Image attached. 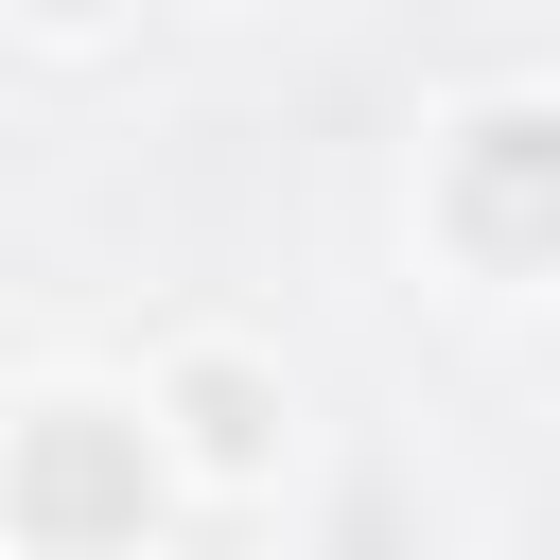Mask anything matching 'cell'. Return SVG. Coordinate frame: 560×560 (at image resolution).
<instances>
[{
	"mask_svg": "<svg viewBox=\"0 0 560 560\" xmlns=\"http://www.w3.org/2000/svg\"><path fill=\"white\" fill-rule=\"evenodd\" d=\"M192 472L140 402V368H35L0 402V560H175Z\"/></svg>",
	"mask_w": 560,
	"mask_h": 560,
	"instance_id": "1",
	"label": "cell"
},
{
	"mask_svg": "<svg viewBox=\"0 0 560 560\" xmlns=\"http://www.w3.org/2000/svg\"><path fill=\"white\" fill-rule=\"evenodd\" d=\"M402 245L490 298V315H542L560 298V70H490L420 122L402 158Z\"/></svg>",
	"mask_w": 560,
	"mask_h": 560,
	"instance_id": "2",
	"label": "cell"
},
{
	"mask_svg": "<svg viewBox=\"0 0 560 560\" xmlns=\"http://www.w3.org/2000/svg\"><path fill=\"white\" fill-rule=\"evenodd\" d=\"M140 402H158L192 508H280V490H298V438H315V420H298V368H280L245 315L158 332V350H140Z\"/></svg>",
	"mask_w": 560,
	"mask_h": 560,
	"instance_id": "3",
	"label": "cell"
},
{
	"mask_svg": "<svg viewBox=\"0 0 560 560\" xmlns=\"http://www.w3.org/2000/svg\"><path fill=\"white\" fill-rule=\"evenodd\" d=\"M298 560H455V490L420 455H315L298 472Z\"/></svg>",
	"mask_w": 560,
	"mask_h": 560,
	"instance_id": "4",
	"label": "cell"
},
{
	"mask_svg": "<svg viewBox=\"0 0 560 560\" xmlns=\"http://www.w3.org/2000/svg\"><path fill=\"white\" fill-rule=\"evenodd\" d=\"M122 18H140V0H0V35H18V52H105Z\"/></svg>",
	"mask_w": 560,
	"mask_h": 560,
	"instance_id": "5",
	"label": "cell"
}]
</instances>
